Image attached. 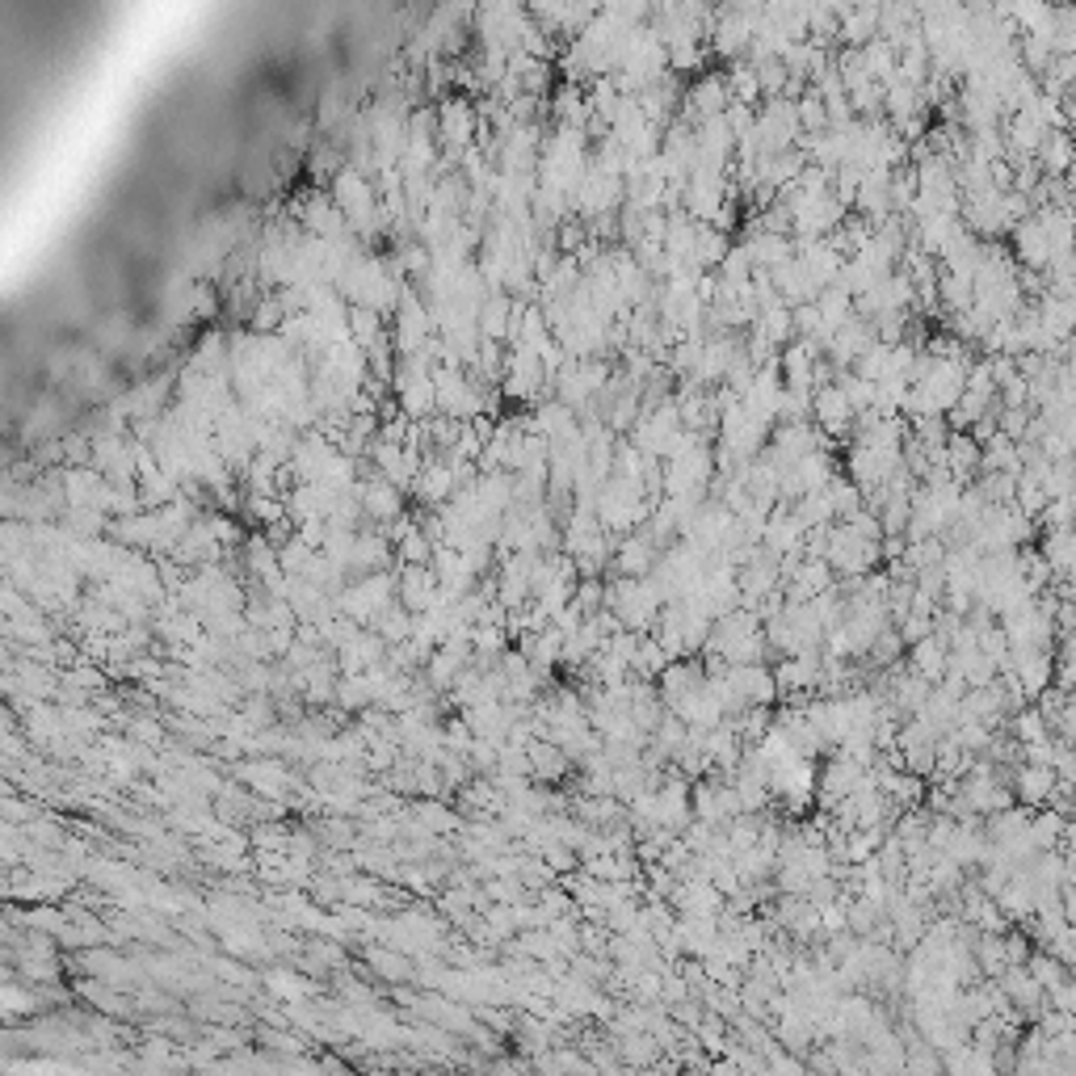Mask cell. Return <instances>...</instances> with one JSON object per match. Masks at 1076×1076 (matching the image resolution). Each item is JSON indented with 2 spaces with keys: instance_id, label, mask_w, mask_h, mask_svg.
Returning a JSON list of instances; mask_svg holds the SVG:
<instances>
[{
  "instance_id": "1",
  "label": "cell",
  "mask_w": 1076,
  "mask_h": 1076,
  "mask_svg": "<svg viewBox=\"0 0 1076 1076\" xmlns=\"http://www.w3.org/2000/svg\"><path fill=\"white\" fill-rule=\"evenodd\" d=\"M1014 261L1018 269H1034L1043 273L1051 261V232L1043 211H1030L1022 223H1014Z\"/></svg>"
},
{
  "instance_id": "2",
  "label": "cell",
  "mask_w": 1076,
  "mask_h": 1076,
  "mask_svg": "<svg viewBox=\"0 0 1076 1076\" xmlns=\"http://www.w3.org/2000/svg\"><path fill=\"white\" fill-rule=\"evenodd\" d=\"M816 316H820V337L829 341L837 328L854 316V299L845 295L841 286H824V291L816 295Z\"/></svg>"
},
{
  "instance_id": "3",
  "label": "cell",
  "mask_w": 1076,
  "mask_h": 1076,
  "mask_svg": "<svg viewBox=\"0 0 1076 1076\" xmlns=\"http://www.w3.org/2000/svg\"><path fill=\"white\" fill-rule=\"evenodd\" d=\"M1034 164L1043 177H1068V164H1073V139L1068 131H1048L1043 148L1034 152Z\"/></svg>"
},
{
  "instance_id": "4",
  "label": "cell",
  "mask_w": 1076,
  "mask_h": 1076,
  "mask_svg": "<svg viewBox=\"0 0 1076 1076\" xmlns=\"http://www.w3.org/2000/svg\"><path fill=\"white\" fill-rule=\"evenodd\" d=\"M1039 560L1048 564V572L1055 581H1068V568H1073V530H1043Z\"/></svg>"
},
{
  "instance_id": "5",
  "label": "cell",
  "mask_w": 1076,
  "mask_h": 1076,
  "mask_svg": "<svg viewBox=\"0 0 1076 1076\" xmlns=\"http://www.w3.org/2000/svg\"><path fill=\"white\" fill-rule=\"evenodd\" d=\"M1014 786H1018V795H1022L1026 804H1043L1051 791H1055V770H1048V765H1026L1022 774L1014 779Z\"/></svg>"
},
{
  "instance_id": "6",
  "label": "cell",
  "mask_w": 1076,
  "mask_h": 1076,
  "mask_svg": "<svg viewBox=\"0 0 1076 1076\" xmlns=\"http://www.w3.org/2000/svg\"><path fill=\"white\" fill-rule=\"evenodd\" d=\"M513 312H517V307H513L510 295H492V299H488V303H484V320H480V324H484V332H488V341H505V337H510V332H513Z\"/></svg>"
},
{
  "instance_id": "7",
  "label": "cell",
  "mask_w": 1076,
  "mask_h": 1076,
  "mask_svg": "<svg viewBox=\"0 0 1076 1076\" xmlns=\"http://www.w3.org/2000/svg\"><path fill=\"white\" fill-rule=\"evenodd\" d=\"M530 770H535L538 782H560L568 774V757L555 749V745H547V740H538L535 749H530Z\"/></svg>"
},
{
  "instance_id": "8",
  "label": "cell",
  "mask_w": 1076,
  "mask_h": 1076,
  "mask_svg": "<svg viewBox=\"0 0 1076 1076\" xmlns=\"http://www.w3.org/2000/svg\"><path fill=\"white\" fill-rule=\"evenodd\" d=\"M749 68H753L757 89H761V102H765V97H782V89H786V68H782V59H757Z\"/></svg>"
},
{
  "instance_id": "9",
  "label": "cell",
  "mask_w": 1076,
  "mask_h": 1076,
  "mask_svg": "<svg viewBox=\"0 0 1076 1076\" xmlns=\"http://www.w3.org/2000/svg\"><path fill=\"white\" fill-rule=\"evenodd\" d=\"M1068 517H1073V496H1064V501H1048V510L1039 513V522H1034V526H1043V530H1068Z\"/></svg>"
},
{
  "instance_id": "10",
  "label": "cell",
  "mask_w": 1076,
  "mask_h": 1076,
  "mask_svg": "<svg viewBox=\"0 0 1076 1076\" xmlns=\"http://www.w3.org/2000/svg\"><path fill=\"white\" fill-rule=\"evenodd\" d=\"M446 127H451V139H467V134H471V109L451 106V114H446Z\"/></svg>"
}]
</instances>
